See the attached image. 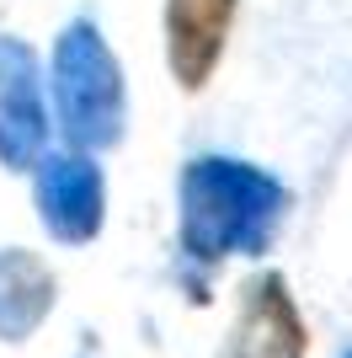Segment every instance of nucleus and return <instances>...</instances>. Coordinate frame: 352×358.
Listing matches in <instances>:
<instances>
[{
    "instance_id": "nucleus-7",
    "label": "nucleus",
    "mask_w": 352,
    "mask_h": 358,
    "mask_svg": "<svg viewBox=\"0 0 352 358\" xmlns=\"http://www.w3.org/2000/svg\"><path fill=\"white\" fill-rule=\"evenodd\" d=\"M54 305V278L32 252H16L6 246L0 252V337L6 343H22L38 321Z\"/></svg>"
},
{
    "instance_id": "nucleus-5",
    "label": "nucleus",
    "mask_w": 352,
    "mask_h": 358,
    "mask_svg": "<svg viewBox=\"0 0 352 358\" xmlns=\"http://www.w3.org/2000/svg\"><path fill=\"white\" fill-rule=\"evenodd\" d=\"M230 358H305V321L278 273H262L246 284Z\"/></svg>"
},
{
    "instance_id": "nucleus-1",
    "label": "nucleus",
    "mask_w": 352,
    "mask_h": 358,
    "mask_svg": "<svg viewBox=\"0 0 352 358\" xmlns=\"http://www.w3.org/2000/svg\"><path fill=\"white\" fill-rule=\"evenodd\" d=\"M283 220V187L267 171L230 155H203L182 177V252L219 262L230 252H262Z\"/></svg>"
},
{
    "instance_id": "nucleus-4",
    "label": "nucleus",
    "mask_w": 352,
    "mask_h": 358,
    "mask_svg": "<svg viewBox=\"0 0 352 358\" xmlns=\"http://www.w3.org/2000/svg\"><path fill=\"white\" fill-rule=\"evenodd\" d=\"M102 171L86 155H43L38 161V214L59 241H91L102 230Z\"/></svg>"
},
{
    "instance_id": "nucleus-2",
    "label": "nucleus",
    "mask_w": 352,
    "mask_h": 358,
    "mask_svg": "<svg viewBox=\"0 0 352 358\" xmlns=\"http://www.w3.org/2000/svg\"><path fill=\"white\" fill-rule=\"evenodd\" d=\"M54 102L75 150H107L123 134V75L96 22H70L54 48Z\"/></svg>"
},
{
    "instance_id": "nucleus-3",
    "label": "nucleus",
    "mask_w": 352,
    "mask_h": 358,
    "mask_svg": "<svg viewBox=\"0 0 352 358\" xmlns=\"http://www.w3.org/2000/svg\"><path fill=\"white\" fill-rule=\"evenodd\" d=\"M43 139H48V113L38 59L22 38H0V161L16 171L38 166Z\"/></svg>"
},
{
    "instance_id": "nucleus-6",
    "label": "nucleus",
    "mask_w": 352,
    "mask_h": 358,
    "mask_svg": "<svg viewBox=\"0 0 352 358\" xmlns=\"http://www.w3.org/2000/svg\"><path fill=\"white\" fill-rule=\"evenodd\" d=\"M230 16H235V0H166V59L187 91H198L214 75Z\"/></svg>"
},
{
    "instance_id": "nucleus-8",
    "label": "nucleus",
    "mask_w": 352,
    "mask_h": 358,
    "mask_svg": "<svg viewBox=\"0 0 352 358\" xmlns=\"http://www.w3.org/2000/svg\"><path fill=\"white\" fill-rule=\"evenodd\" d=\"M347 358H352V353H347Z\"/></svg>"
}]
</instances>
